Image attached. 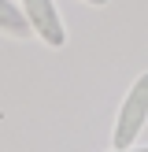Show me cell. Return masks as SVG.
I'll return each mask as SVG.
<instances>
[{"instance_id": "6da1fadb", "label": "cell", "mask_w": 148, "mask_h": 152, "mask_svg": "<svg viewBox=\"0 0 148 152\" xmlns=\"http://www.w3.org/2000/svg\"><path fill=\"white\" fill-rule=\"evenodd\" d=\"M148 123V71L133 82V89L126 93L122 108H118L115 119V134H111V148H130L137 141L141 126Z\"/></svg>"}, {"instance_id": "7a4b0ae2", "label": "cell", "mask_w": 148, "mask_h": 152, "mask_svg": "<svg viewBox=\"0 0 148 152\" xmlns=\"http://www.w3.org/2000/svg\"><path fill=\"white\" fill-rule=\"evenodd\" d=\"M22 11H26L33 34L41 37L44 45H52V48H63V45H67L63 19H59V11H56L52 0H22Z\"/></svg>"}, {"instance_id": "3957f363", "label": "cell", "mask_w": 148, "mask_h": 152, "mask_svg": "<svg viewBox=\"0 0 148 152\" xmlns=\"http://www.w3.org/2000/svg\"><path fill=\"white\" fill-rule=\"evenodd\" d=\"M0 30H4V34H11V37H30V34H33L26 11H22V7H15L11 0H0Z\"/></svg>"}, {"instance_id": "277c9868", "label": "cell", "mask_w": 148, "mask_h": 152, "mask_svg": "<svg viewBox=\"0 0 148 152\" xmlns=\"http://www.w3.org/2000/svg\"><path fill=\"white\" fill-rule=\"evenodd\" d=\"M115 152H148V148H133V145H130V148H115Z\"/></svg>"}, {"instance_id": "5b68a950", "label": "cell", "mask_w": 148, "mask_h": 152, "mask_svg": "<svg viewBox=\"0 0 148 152\" xmlns=\"http://www.w3.org/2000/svg\"><path fill=\"white\" fill-rule=\"evenodd\" d=\"M89 4H96V7H104V4H107V0H89Z\"/></svg>"}]
</instances>
